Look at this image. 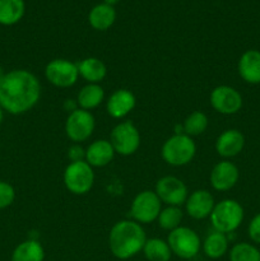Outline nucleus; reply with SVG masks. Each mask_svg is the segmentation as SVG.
Here are the masks:
<instances>
[{
    "instance_id": "obj_24",
    "label": "nucleus",
    "mask_w": 260,
    "mask_h": 261,
    "mask_svg": "<svg viewBox=\"0 0 260 261\" xmlns=\"http://www.w3.org/2000/svg\"><path fill=\"white\" fill-rule=\"evenodd\" d=\"M228 250V239L224 233L214 231L213 233L208 234L203 242V251L206 257L217 260L224 256Z\"/></svg>"
},
{
    "instance_id": "obj_14",
    "label": "nucleus",
    "mask_w": 260,
    "mask_h": 261,
    "mask_svg": "<svg viewBox=\"0 0 260 261\" xmlns=\"http://www.w3.org/2000/svg\"><path fill=\"white\" fill-rule=\"evenodd\" d=\"M214 205V198L208 190H195L188 196L185 201L188 216L198 221L211 217Z\"/></svg>"
},
{
    "instance_id": "obj_21",
    "label": "nucleus",
    "mask_w": 260,
    "mask_h": 261,
    "mask_svg": "<svg viewBox=\"0 0 260 261\" xmlns=\"http://www.w3.org/2000/svg\"><path fill=\"white\" fill-rule=\"evenodd\" d=\"M105 99V91L99 84H86L82 87L79 91L78 97H76V102H78L79 109L86 110V111H91V110L96 109L102 101Z\"/></svg>"
},
{
    "instance_id": "obj_18",
    "label": "nucleus",
    "mask_w": 260,
    "mask_h": 261,
    "mask_svg": "<svg viewBox=\"0 0 260 261\" xmlns=\"http://www.w3.org/2000/svg\"><path fill=\"white\" fill-rule=\"evenodd\" d=\"M115 157V150L110 140H94L86 149V162L91 167H105Z\"/></svg>"
},
{
    "instance_id": "obj_6",
    "label": "nucleus",
    "mask_w": 260,
    "mask_h": 261,
    "mask_svg": "<svg viewBox=\"0 0 260 261\" xmlns=\"http://www.w3.org/2000/svg\"><path fill=\"white\" fill-rule=\"evenodd\" d=\"M64 185L69 193L74 195H84L89 193L94 184L93 167L86 161L70 162L64 171Z\"/></svg>"
},
{
    "instance_id": "obj_3",
    "label": "nucleus",
    "mask_w": 260,
    "mask_h": 261,
    "mask_svg": "<svg viewBox=\"0 0 260 261\" xmlns=\"http://www.w3.org/2000/svg\"><path fill=\"white\" fill-rule=\"evenodd\" d=\"M244 221V208L233 199H224L214 205L211 214L213 228L221 233H232Z\"/></svg>"
},
{
    "instance_id": "obj_22",
    "label": "nucleus",
    "mask_w": 260,
    "mask_h": 261,
    "mask_svg": "<svg viewBox=\"0 0 260 261\" xmlns=\"http://www.w3.org/2000/svg\"><path fill=\"white\" fill-rule=\"evenodd\" d=\"M45 250L37 240H27L18 245L12 254V261H43Z\"/></svg>"
},
{
    "instance_id": "obj_1",
    "label": "nucleus",
    "mask_w": 260,
    "mask_h": 261,
    "mask_svg": "<svg viewBox=\"0 0 260 261\" xmlns=\"http://www.w3.org/2000/svg\"><path fill=\"white\" fill-rule=\"evenodd\" d=\"M41 97V84L35 74L24 69L5 73L0 78V106L12 115L30 111Z\"/></svg>"
},
{
    "instance_id": "obj_26",
    "label": "nucleus",
    "mask_w": 260,
    "mask_h": 261,
    "mask_svg": "<svg viewBox=\"0 0 260 261\" xmlns=\"http://www.w3.org/2000/svg\"><path fill=\"white\" fill-rule=\"evenodd\" d=\"M183 218H184V213H183V209H181L180 206L167 205V208L161 211L157 221L161 228L165 229V231L171 232L173 231V229L180 227Z\"/></svg>"
},
{
    "instance_id": "obj_28",
    "label": "nucleus",
    "mask_w": 260,
    "mask_h": 261,
    "mask_svg": "<svg viewBox=\"0 0 260 261\" xmlns=\"http://www.w3.org/2000/svg\"><path fill=\"white\" fill-rule=\"evenodd\" d=\"M229 261H260V250L251 244L240 242L229 251Z\"/></svg>"
},
{
    "instance_id": "obj_4",
    "label": "nucleus",
    "mask_w": 260,
    "mask_h": 261,
    "mask_svg": "<svg viewBox=\"0 0 260 261\" xmlns=\"http://www.w3.org/2000/svg\"><path fill=\"white\" fill-rule=\"evenodd\" d=\"M196 153V145L194 143L193 138L183 134H175L168 138L162 145V154L163 161L167 165L175 166V167H181L186 166L194 160Z\"/></svg>"
},
{
    "instance_id": "obj_5",
    "label": "nucleus",
    "mask_w": 260,
    "mask_h": 261,
    "mask_svg": "<svg viewBox=\"0 0 260 261\" xmlns=\"http://www.w3.org/2000/svg\"><path fill=\"white\" fill-rule=\"evenodd\" d=\"M167 244L171 252L180 259L189 260L195 257L201 249V241L199 234L189 227L180 226L170 232Z\"/></svg>"
},
{
    "instance_id": "obj_23",
    "label": "nucleus",
    "mask_w": 260,
    "mask_h": 261,
    "mask_svg": "<svg viewBox=\"0 0 260 261\" xmlns=\"http://www.w3.org/2000/svg\"><path fill=\"white\" fill-rule=\"evenodd\" d=\"M23 0H0V24L13 25L24 15Z\"/></svg>"
},
{
    "instance_id": "obj_27",
    "label": "nucleus",
    "mask_w": 260,
    "mask_h": 261,
    "mask_svg": "<svg viewBox=\"0 0 260 261\" xmlns=\"http://www.w3.org/2000/svg\"><path fill=\"white\" fill-rule=\"evenodd\" d=\"M184 132L189 137H196V135L203 134L208 127V117L204 112L194 111L189 115L184 121Z\"/></svg>"
},
{
    "instance_id": "obj_30",
    "label": "nucleus",
    "mask_w": 260,
    "mask_h": 261,
    "mask_svg": "<svg viewBox=\"0 0 260 261\" xmlns=\"http://www.w3.org/2000/svg\"><path fill=\"white\" fill-rule=\"evenodd\" d=\"M247 233H249L250 240L255 244H260V213L256 214L254 218L250 221L249 227H247Z\"/></svg>"
},
{
    "instance_id": "obj_29",
    "label": "nucleus",
    "mask_w": 260,
    "mask_h": 261,
    "mask_svg": "<svg viewBox=\"0 0 260 261\" xmlns=\"http://www.w3.org/2000/svg\"><path fill=\"white\" fill-rule=\"evenodd\" d=\"M15 199V190L9 182L0 181V209H5L13 204Z\"/></svg>"
},
{
    "instance_id": "obj_17",
    "label": "nucleus",
    "mask_w": 260,
    "mask_h": 261,
    "mask_svg": "<svg viewBox=\"0 0 260 261\" xmlns=\"http://www.w3.org/2000/svg\"><path fill=\"white\" fill-rule=\"evenodd\" d=\"M237 70L242 81L246 83L260 84V51H245L237 64Z\"/></svg>"
},
{
    "instance_id": "obj_34",
    "label": "nucleus",
    "mask_w": 260,
    "mask_h": 261,
    "mask_svg": "<svg viewBox=\"0 0 260 261\" xmlns=\"http://www.w3.org/2000/svg\"><path fill=\"white\" fill-rule=\"evenodd\" d=\"M3 117H4V115H3V109H2V106H0V124H2V121H3Z\"/></svg>"
},
{
    "instance_id": "obj_13",
    "label": "nucleus",
    "mask_w": 260,
    "mask_h": 261,
    "mask_svg": "<svg viewBox=\"0 0 260 261\" xmlns=\"http://www.w3.org/2000/svg\"><path fill=\"white\" fill-rule=\"evenodd\" d=\"M240 172L235 163L222 161L213 167L211 172V185L217 191H228L235 188L239 181Z\"/></svg>"
},
{
    "instance_id": "obj_2",
    "label": "nucleus",
    "mask_w": 260,
    "mask_h": 261,
    "mask_svg": "<svg viewBox=\"0 0 260 261\" xmlns=\"http://www.w3.org/2000/svg\"><path fill=\"white\" fill-rule=\"evenodd\" d=\"M147 237L143 227L135 221H120L112 226L109 234V247L115 257L127 260L144 247Z\"/></svg>"
},
{
    "instance_id": "obj_9",
    "label": "nucleus",
    "mask_w": 260,
    "mask_h": 261,
    "mask_svg": "<svg viewBox=\"0 0 260 261\" xmlns=\"http://www.w3.org/2000/svg\"><path fill=\"white\" fill-rule=\"evenodd\" d=\"M45 76L58 88H69L78 81V65L66 59H54L46 65Z\"/></svg>"
},
{
    "instance_id": "obj_7",
    "label": "nucleus",
    "mask_w": 260,
    "mask_h": 261,
    "mask_svg": "<svg viewBox=\"0 0 260 261\" xmlns=\"http://www.w3.org/2000/svg\"><path fill=\"white\" fill-rule=\"evenodd\" d=\"M162 211V201L154 191L144 190L133 199L130 216L133 221L139 224H148L157 221Z\"/></svg>"
},
{
    "instance_id": "obj_19",
    "label": "nucleus",
    "mask_w": 260,
    "mask_h": 261,
    "mask_svg": "<svg viewBox=\"0 0 260 261\" xmlns=\"http://www.w3.org/2000/svg\"><path fill=\"white\" fill-rule=\"evenodd\" d=\"M79 76L84 79L87 83L99 84L107 74V68L102 60L98 58H86L78 64Z\"/></svg>"
},
{
    "instance_id": "obj_8",
    "label": "nucleus",
    "mask_w": 260,
    "mask_h": 261,
    "mask_svg": "<svg viewBox=\"0 0 260 261\" xmlns=\"http://www.w3.org/2000/svg\"><path fill=\"white\" fill-rule=\"evenodd\" d=\"M110 143L115 153L120 155H132L139 149L140 134L132 121H122L112 129Z\"/></svg>"
},
{
    "instance_id": "obj_33",
    "label": "nucleus",
    "mask_w": 260,
    "mask_h": 261,
    "mask_svg": "<svg viewBox=\"0 0 260 261\" xmlns=\"http://www.w3.org/2000/svg\"><path fill=\"white\" fill-rule=\"evenodd\" d=\"M119 2H120V0H103L105 4L111 5V7H114V5L117 4V3H119Z\"/></svg>"
},
{
    "instance_id": "obj_10",
    "label": "nucleus",
    "mask_w": 260,
    "mask_h": 261,
    "mask_svg": "<svg viewBox=\"0 0 260 261\" xmlns=\"http://www.w3.org/2000/svg\"><path fill=\"white\" fill-rule=\"evenodd\" d=\"M96 121L93 115L86 110L78 109L68 115L65 122V134L75 144L86 142L94 132Z\"/></svg>"
},
{
    "instance_id": "obj_25",
    "label": "nucleus",
    "mask_w": 260,
    "mask_h": 261,
    "mask_svg": "<svg viewBox=\"0 0 260 261\" xmlns=\"http://www.w3.org/2000/svg\"><path fill=\"white\" fill-rule=\"evenodd\" d=\"M142 251L148 261H170L172 255L167 241L161 239L147 240Z\"/></svg>"
},
{
    "instance_id": "obj_16",
    "label": "nucleus",
    "mask_w": 260,
    "mask_h": 261,
    "mask_svg": "<svg viewBox=\"0 0 260 261\" xmlns=\"http://www.w3.org/2000/svg\"><path fill=\"white\" fill-rule=\"evenodd\" d=\"M245 137L240 130L228 129L222 133L216 140V150L222 158H233L242 152Z\"/></svg>"
},
{
    "instance_id": "obj_31",
    "label": "nucleus",
    "mask_w": 260,
    "mask_h": 261,
    "mask_svg": "<svg viewBox=\"0 0 260 261\" xmlns=\"http://www.w3.org/2000/svg\"><path fill=\"white\" fill-rule=\"evenodd\" d=\"M68 158L71 162H81V161H86V150L81 147L79 144L71 145L68 149Z\"/></svg>"
},
{
    "instance_id": "obj_32",
    "label": "nucleus",
    "mask_w": 260,
    "mask_h": 261,
    "mask_svg": "<svg viewBox=\"0 0 260 261\" xmlns=\"http://www.w3.org/2000/svg\"><path fill=\"white\" fill-rule=\"evenodd\" d=\"M64 109H65L69 114H71V112L79 109L78 102L74 101V99H65V102H64Z\"/></svg>"
},
{
    "instance_id": "obj_15",
    "label": "nucleus",
    "mask_w": 260,
    "mask_h": 261,
    "mask_svg": "<svg viewBox=\"0 0 260 261\" xmlns=\"http://www.w3.org/2000/svg\"><path fill=\"white\" fill-rule=\"evenodd\" d=\"M137 105L135 96L129 89H117L109 97L106 103L107 114L114 119H122L134 110Z\"/></svg>"
},
{
    "instance_id": "obj_11",
    "label": "nucleus",
    "mask_w": 260,
    "mask_h": 261,
    "mask_svg": "<svg viewBox=\"0 0 260 261\" xmlns=\"http://www.w3.org/2000/svg\"><path fill=\"white\" fill-rule=\"evenodd\" d=\"M154 193L162 203L170 206H181L188 199V186L176 176H165L155 184Z\"/></svg>"
},
{
    "instance_id": "obj_12",
    "label": "nucleus",
    "mask_w": 260,
    "mask_h": 261,
    "mask_svg": "<svg viewBox=\"0 0 260 261\" xmlns=\"http://www.w3.org/2000/svg\"><path fill=\"white\" fill-rule=\"evenodd\" d=\"M242 96L233 87L218 86L211 93V105L218 114H237L242 109Z\"/></svg>"
},
{
    "instance_id": "obj_20",
    "label": "nucleus",
    "mask_w": 260,
    "mask_h": 261,
    "mask_svg": "<svg viewBox=\"0 0 260 261\" xmlns=\"http://www.w3.org/2000/svg\"><path fill=\"white\" fill-rule=\"evenodd\" d=\"M116 19V12L114 7L107 4H98L89 12V24L97 31H106L111 27Z\"/></svg>"
}]
</instances>
